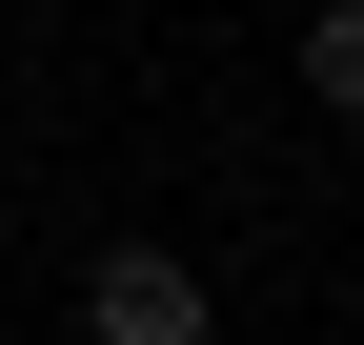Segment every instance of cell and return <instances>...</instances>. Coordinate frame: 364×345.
I'll use <instances>...</instances> for the list:
<instances>
[{
  "label": "cell",
  "mask_w": 364,
  "mask_h": 345,
  "mask_svg": "<svg viewBox=\"0 0 364 345\" xmlns=\"http://www.w3.org/2000/svg\"><path fill=\"white\" fill-rule=\"evenodd\" d=\"M304 102L364 122V0H324V21H304Z\"/></svg>",
  "instance_id": "cell-2"
},
{
  "label": "cell",
  "mask_w": 364,
  "mask_h": 345,
  "mask_svg": "<svg viewBox=\"0 0 364 345\" xmlns=\"http://www.w3.org/2000/svg\"><path fill=\"white\" fill-rule=\"evenodd\" d=\"M81 345H223V305H203L182 244H102L81 264Z\"/></svg>",
  "instance_id": "cell-1"
}]
</instances>
